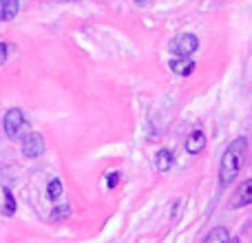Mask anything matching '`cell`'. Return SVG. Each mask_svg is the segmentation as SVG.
<instances>
[{
    "mask_svg": "<svg viewBox=\"0 0 252 243\" xmlns=\"http://www.w3.org/2000/svg\"><path fill=\"white\" fill-rule=\"evenodd\" d=\"M246 155H248V137L239 135L237 139H232L228 144V148L223 151L221 161H219V186L226 188L239 177L241 168H244Z\"/></svg>",
    "mask_w": 252,
    "mask_h": 243,
    "instance_id": "obj_1",
    "label": "cell"
},
{
    "mask_svg": "<svg viewBox=\"0 0 252 243\" xmlns=\"http://www.w3.org/2000/svg\"><path fill=\"white\" fill-rule=\"evenodd\" d=\"M2 128H4V135H7L9 139H22L27 133H29V122H27L25 113H22V109H9L7 113H4V120H2Z\"/></svg>",
    "mask_w": 252,
    "mask_h": 243,
    "instance_id": "obj_2",
    "label": "cell"
},
{
    "mask_svg": "<svg viewBox=\"0 0 252 243\" xmlns=\"http://www.w3.org/2000/svg\"><path fill=\"white\" fill-rule=\"evenodd\" d=\"M197 49H199V38L195 33H177L170 42L173 56H192Z\"/></svg>",
    "mask_w": 252,
    "mask_h": 243,
    "instance_id": "obj_3",
    "label": "cell"
},
{
    "mask_svg": "<svg viewBox=\"0 0 252 243\" xmlns=\"http://www.w3.org/2000/svg\"><path fill=\"white\" fill-rule=\"evenodd\" d=\"M44 137L40 133H35V130H31V133H27L25 137H22V152H25V157H29V159H35V157H40L44 152Z\"/></svg>",
    "mask_w": 252,
    "mask_h": 243,
    "instance_id": "obj_4",
    "label": "cell"
},
{
    "mask_svg": "<svg viewBox=\"0 0 252 243\" xmlns=\"http://www.w3.org/2000/svg\"><path fill=\"white\" fill-rule=\"evenodd\" d=\"M168 66L173 73L182 75V78H188V75L195 73V60H192L190 56H173L168 60Z\"/></svg>",
    "mask_w": 252,
    "mask_h": 243,
    "instance_id": "obj_5",
    "label": "cell"
},
{
    "mask_svg": "<svg viewBox=\"0 0 252 243\" xmlns=\"http://www.w3.org/2000/svg\"><path fill=\"white\" fill-rule=\"evenodd\" d=\"M252 204V179H246L239 188H237V195L232 199V208H246Z\"/></svg>",
    "mask_w": 252,
    "mask_h": 243,
    "instance_id": "obj_6",
    "label": "cell"
},
{
    "mask_svg": "<svg viewBox=\"0 0 252 243\" xmlns=\"http://www.w3.org/2000/svg\"><path fill=\"white\" fill-rule=\"evenodd\" d=\"M206 146V135L201 128H195L190 135L186 137V151L190 152V155H199L201 151H204Z\"/></svg>",
    "mask_w": 252,
    "mask_h": 243,
    "instance_id": "obj_7",
    "label": "cell"
},
{
    "mask_svg": "<svg viewBox=\"0 0 252 243\" xmlns=\"http://www.w3.org/2000/svg\"><path fill=\"white\" fill-rule=\"evenodd\" d=\"M173 166H175V152L170 148H159L155 155V168L159 173H168Z\"/></svg>",
    "mask_w": 252,
    "mask_h": 243,
    "instance_id": "obj_8",
    "label": "cell"
},
{
    "mask_svg": "<svg viewBox=\"0 0 252 243\" xmlns=\"http://www.w3.org/2000/svg\"><path fill=\"white\" fill-rule=\"evenodd\" d=\"M20 11V2L18 0H0V20L9 22L18 16Z\"/></svg>",
    "mask_w": 252,
    "mask_h": 243,
    "instance_id": "obj_9",
    "label": "cell"
},
{
    "mask_svg": "<svg viewBox=\"0 0 252 243\" xmlns=\"http://www.w3.org/2000/svg\"><path fill=\"white\" fill-rule=\"evenodd\" d=\"M2 197H4V204H2V214L4 217H13L18 210V204H16V197L9 188H2Z\"/></svg>",
    "mask_w": 252,
    "mask_h": 243,
    "instance_id": "obj_10",
    "label": "cell"
},
{
    "mask_svg": "<svg viewBox=\"0 0 252 243\" xmlns=\"http://www.w3.org/2000/svg\"><path fill=\"white\" fill-rule=\"evenodd\" d=\"M228 241H230V235H228L226 228H213L204 239V243H228Z\"/></svg>",
    "mask_w": 252,
    "mask_h": 243,
    "instance_id": "obj_11",
    "label": "cell"
},
{
    "mask_svg": "<svg viewBox=\"0 0 252 243\" xmlns=\"http://www.w3.org/2000/svg\"><path fill=\"white\" fill-rule=\"evenodd\" d=\"M47 197H49V199H53V201L62 197V182L58 177H53L51 182L47 183Z\"/></svg>",
    "mask_w": 252,
    "mask_h": 243,
    "instance_id": "obj_12",
    "label": "cell"
},
{
    "mask_svg": "<svg viewBox=\"0 0 252 243\" xmlns=\"http://www.w3.org/2000/svg\"><path fill=\"white\" fill-rule=\"evenodd\" d=\"M120 177H122V173H120V170H113V173H109V175H106V186L115 188L120 183Z\"/></svg>",
    "mask_w": 252,
    "mask_h": 243,
    "instance_id": "obj_13",
    "label": "cell"
},
{
    "mask_svg": "<svg viewBox=\"0 0 252 243\" xmlns=\"http://www.w3.org/2000/svg\"><path fill=\"white\" fill-rule=\"evenodd\" d=\"M69 213H71L69 206H62V208H56V210H53V213H51V219H56V221H58V219H64Z\"/></svg>",
    "mask_w": 252,
    "mask_h": 243,
    "instance_id": "obj_14",
    "label": "cell"
},
{
    "mask_svg": "<svg viewBox=\"0 0 252 243\" xmlns=\"http://www.w3.org/2000/svg\"><path fill=\"white\" fill-rule=\"evenodd\" d=\"M7 58H9V44L0 42V66L7 62Z\"/></svg>",
    "mask_w": 252,
    "mask_h": 243,
    "instance_id": "obj_15",
    "label": "cell"
},
{
    "mask_svg": "<svg viewBox=\"0 0 252 243\" xmlns=\"http://www.w3.org/2000/svg\"><path fill=\"white\" fill-rule=\"evenodd\" d=\"M228 243H241V241H239V239H237V237H235V239H230Z\"/></svg>",
    "mask_w": 252,
    "mask_h": 243,
    "instance_id": "obj_16",
    "label": "cell"
},
{
    "mask_svg": "<svg viewBox=\"0 0 252 243\" xmlns=\"http://www.w3.org/2000/svg\"><path fill=\"white\" fill-rule=\"evenodd\" d=\"M133 2H139V4H142V2H146V0H133Z\"/></svg>",
    "mask_w": 252,
    "mask_h": 243,
    "instance_id": "obj_17",
    "label": "cell"
}]
</instances>
